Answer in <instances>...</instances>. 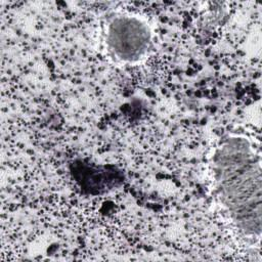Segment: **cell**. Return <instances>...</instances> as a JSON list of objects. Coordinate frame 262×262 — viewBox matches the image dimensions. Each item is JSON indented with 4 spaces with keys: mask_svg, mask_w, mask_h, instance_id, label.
Segmentation results:
<instances>
[{
    "mask_svg": "<svg viewBox=\"0 0 262 262\" xmlns=\"http://www.w3.org/2000/svg\"><path fill=\"white\" fill-rule=\"evenodd\" d=\"M104 42L108 54L116 61L133 64L147 56L152 45V34L142 18L119 14L108 20Z\"/></svg>",
    "mask_w": 262,
    "mask_h": 262,
    "instance_id": "obj_2",
    "label": "cell"
},
{
    "mask_svg": "<svg viewBox=\"0 0 262 262\" xmlns=\"http://www.w3.org/2000/svg\"><path fill=\"white\" fill-rule=\"evenodd\" d=\"M213 191L231 224L251 239L262 231V166L254 142L243 134L224 136L211 158Z\"/></svg>",
    "mask_w": 262,
    "mask_h": 262,
    "instance_id": "obj_1",
    "label": "cell"
}]
</instances>
